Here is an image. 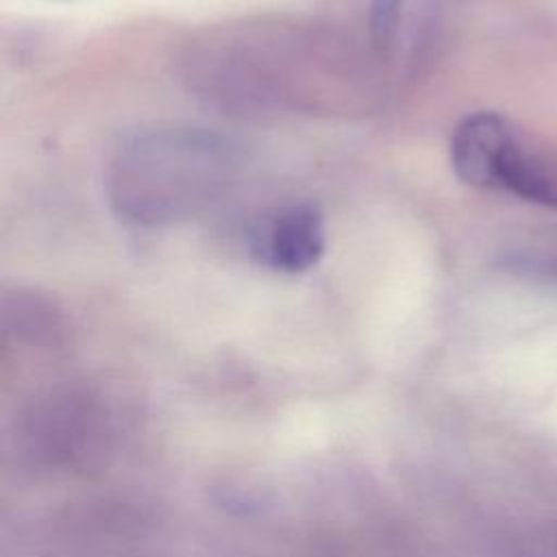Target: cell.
Here are the masks:
<instances>
[{
    "label": "cell",
    "instance_id": "1",
    "mask_svg": "<svg viewBox=\"0 0 557 557\" xmlns=\"http://www.w3.org/2000/svg\"><path fill=\"white\" fill-rule=\"evenodd\" d=\"M235 170V150L205 131H159L120 148L109 170L113 209L141 224L194 215Z\"/></svg>",
    "mask_w": 557,
    "mask_h": 557
},
{
    "label": "cell",
    "instance_id": "2",
    "mask_svg": "<svg viewBox=\"0 0 557 557\" xmlns=\"http://www.w3.org/2000/svg\"><path fill=\"white\" fill-rule=\"evenodd\" d=\"M450 161L468 185L505 189L557 209V148L498 113L481 111L461 120L450 139Z\"/></svg>",
    "mask_w": 557,
    "mask_h": 557
},
{
    "label": "cell",
    "instance_id": "3",
    "mask_svg": "<svg viewBox=\"0 0 557 557\" xmlns=\"http://www.w3.org/2000/svg\"><path fill=\"white\" fill-rule=\"evenodd\" d=\"M324 218L315 205L300 202L278 211L255 237V257L287 274H298L315 265L324 252Z\"/></svg>",
    "mask_w": 557,
    "mask_h": 557
},
{
    "label": "cell",
    "instance_id": "4",
    "mask_svg": "<svg viewBox=\"0 0 557 557\" xmlns=\"http://www.w3.org/2000/svg\"><path fill=\"white\" fill-rule=\"evenodd\" d=\"M405 0H372L370 4V30L379 44H387L398 26Z\"/></svg>",
    "mask_w": 557,
    "mask_h": 557
},
{
    "label": "cell",
    "instance_id": "5",
    "mask_svg": "<svg viewBox=\"0 0 557 557\" xmlns=\"http://www.w3.org/2000/svg\"><path fill=\"white\" fill-rule=\"evenodd\" d=\"M527 557H557V522L540 527V533L531 537V550Z\"/></svg>",
    "mask_w": 557,
    "mask_h": 557
}]
</instances>
